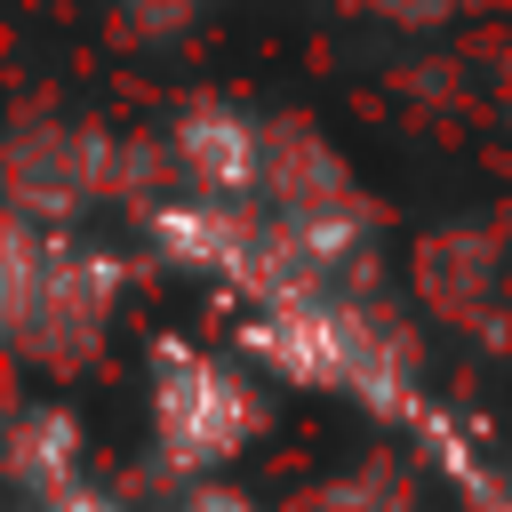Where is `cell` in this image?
Wrapping results in <instances>:
<instances>
[{
    "label": "cell",
    "instance_id": "cell-3",
    "mask_svg": "<svg viewBox=\"0 0 512 512\" xmlns=\"http://www.w3.org/2000/svg\"><path fill=\"white\" fill-rule=\"evenodd\" d=\"M176 512H248V496H240V488H216V480H200V488H192Z\"/></svg>",
    "mask_w": 512,
    "mask_h": 512
},
{
    "label": "cell",
    "instance_id": "cell-2",
    "mask_svg": "<svg viewBox=\"0 0 512 512\" xmlns=\"http://www.w3.org/2000/svg\"><path fill=\"white\" fill-rule=\"evenodd\" d=\"M184 168L200 176V184H224V192H240V184H256V136L232 120V112H200V120H184Z\"/></svg>",
    "mask_w": 512,
    "mask_h": 512
},
{
    "label": "cell",
    "instance_id": "cell-4",
    "mask_svg": "<svg viewBox=\"0 0 512 512\" xmlns=\"http://www.w3.org/2000/svg\"><path fill=\"white\" fill-rule=\"evenodd\" d=\"M40 512H112V504H104V496H80V488H64V496H48Z\"/></svg>",
    "mask_w": 512,
    "mask_h": 512
},
{
    "label": "cell",
    "instance_id": "cell-1",
    "mask_svg": "<svg viewBox=\"0 0 512 512\" xmlns=\"http://www.w3.org/2000/svg\"><path fill=\"white\" fill-rule=\"evenodd\" d=\"M152 432H160V464L168 472H216L248 432H256V400L232 368L168 344L160 360V384H152Z\"/></svg>",
    "mask_w": 512,
    "mask_h": 512
}]
</instances>
